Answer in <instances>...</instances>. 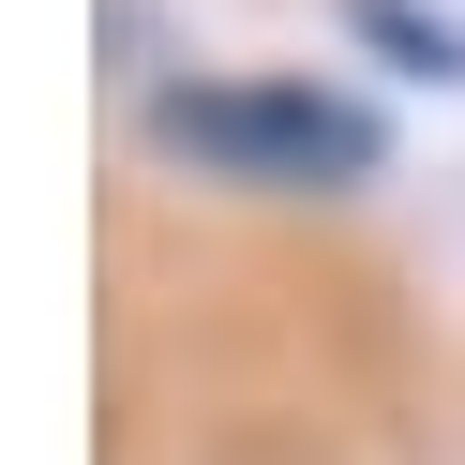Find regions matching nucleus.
<instances>
[{
    "label": "nucleus",
    "instance_id": "f257e3e1",
    "mask_svg": "<svg viewBox=\"0 0 465 465\" xmlns=\"http://www.w3.org/2000/svg\"><path fill=\"white\" fill-rule=\"evenodd\" d=\"M151 135L195 181H241V195H345L391 151V121L331 75H181V91H151Z\"/></svg>",
    "mask_w": 465,
    "mask_h": 465
}]
</instances>
